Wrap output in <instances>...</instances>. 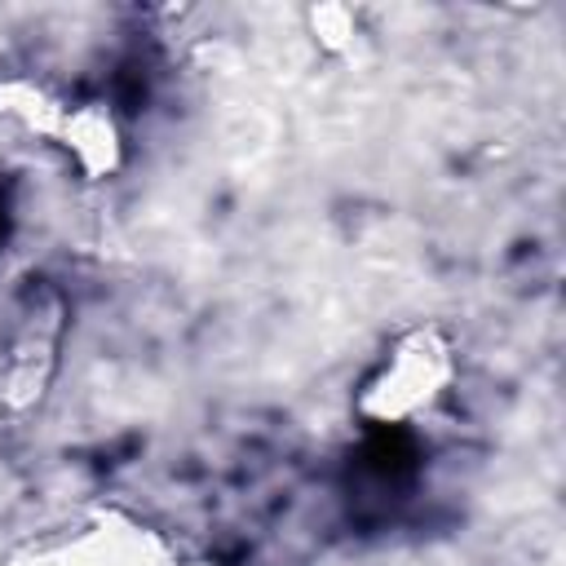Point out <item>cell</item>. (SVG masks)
<instances>
[{
    "label": "cell",
    "mask_w": 566,
    "mask_h": 566,
    "mask_svg": "<svg viewBox=\"0 0 566 566\" xmlns=\"http://www.w3.org/2000/svg\"><path fill=\"white\" fill-rule=\"evenodd\" d=\"M13 566H186L177 544L128 509H97L53 544L22 553Z\"/></svg>",
    "instance_id": "7a4b0ae2"
},
{
    "label": "cell",
    "mask_w": 566,
    "mask_h": 566,
    "mask_svg": "<svg viewBox=\"0 0 566 566\" xmlns=\"http://www.w3.org/2000/svg\"><path fill=\"white\" fill-rule=\"evenodd\" d=\"M455 371V340L438 323H416L398 332L358 380L354 411L371 424H411L451 394Z\"/></svg>",
    "instance_id": "6da1fadb"
},
{
    "label": "cell",
    "mask_w": 566,
    "mask_h": 566,
    "mask_svg": "<svg viewBox=\"0 0 566 566\" xmlns=\"http://www.w3.org/2000/svg\"><path fill=\"white\" fill-rule=\"evenodd\" d=\"M57 349H62V305L57 296L35 301L9 345V363H4V398L9 407H31L44 398L53 367H57Z\"/></svg>",
    "instance_id": "3957f363"
},
{
    "label": "cell",
    "mask_w": 566,
    "mask_h": 566,
    "mask_svg": "<svg viewBox=\"0 0 566 566\" xmlns=\"http://www.w3.org/2000/svg\"><path fill=\"white\" fill-rule=\"evenodd\" d=\"M66 106H71V102H66L62 93H53L49 84H40V80H31V75H9V80H0V119L13 124V128H22V133H31V137L53 142V133H57Z\"/></svg>",
    "instance_id": "5b68a950"
},
{
    "label": "cell",
    "mask_w": 566,
    "mask_h": 566,
    "mask_svg": "<svg viewBox=\"0 0 566 566\" xmlns=\"http://www.w3.org/2000/svg\"><path fill=\"white\" fill-rule=\"evenodd\" d=\"M305 22V35L323 49V53H345L354 49L358 40V9L354 4H340V0H323V4H310L301 13Z\"/></svg>",
    "instance_id": "8992f818"
},
{
    "label": "cell",
    "mask_w": 566,
    "mask_h": 566,
    "mask_svg": "<svg viewBox=\"0 0 566 566\" xmlns=\"http://www.w3.org/2000/svg\"><path fill=\"white\" fill-rule=\"evenodd\" d=\"M53 146L62 150V159L84 177V181H106L124 168V128L115 119V111L106 102H71L57 133H53Z\"/></svg>",
    "instance_id": "277c9868"
}]
</instances>
